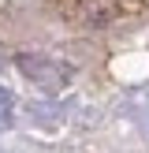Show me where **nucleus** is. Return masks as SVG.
<instances>
[{"instance_id": "1", "label": "nucleus", "mask_w": 149, "mask_h": 153, "mask_svg": "<svg viewBox=\"0 0 149 153\" xmlns=\"http://www.w3.org/2000/svg\"><path fill=\"white\" fill-rule=\"evenodd\" d=\"M49 4L78 26H116L149 15V0H49Z\"/></svg>"}]
</instances>
